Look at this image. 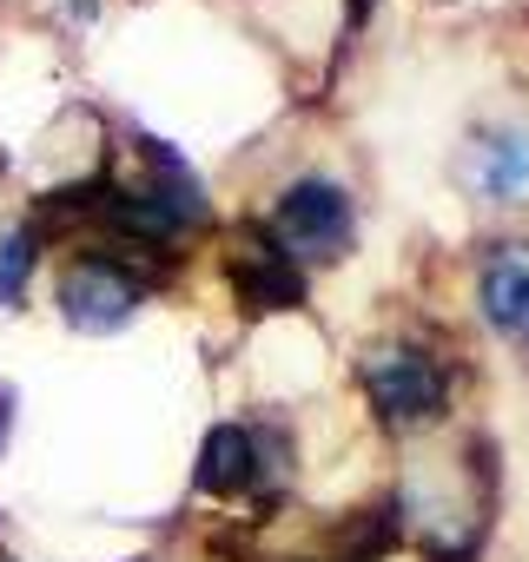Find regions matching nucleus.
<instances>
[{"instance_id":"f257e3e1","label":"nucleus","mask_w":529,"mask_h":562,"mask_svg":"<svg viewBox=\"0 0 529 562\" xmlns=\"http://www.w3.org/2000/svg\"><path fill=\"white\" fill-rule=\"evenodd\" d=\"M279 238L299 258H345L351 251V199L331 179H299L279 199Z\"/></svg>"},{"instance_id":"f03ea898","label":"nucleus","mask_w":529,"mask_h":562,"mask_svg":"<svg viewBox=\"0 0 529 562\" xmlns=\"http://www.w3.org/2000/svg\"><path fill=\"white\" fill-rule=\"evenodd\" d=\"M364 384H371V404L391 424H424V417L443 411V371L424 351H378V358H364Z\"/></svg>"},{"instance_id":"7ed1b4c3","label":"nucleus","mask_w":529,"mask_h":562,"mask_svg":"<svg viewBox=\"0 0 529 562\" xmlns=\"http://www.w3.org/2000/svg\"><path fill=\"white\" fill-rule=\"evenodd\" d=\"M133 305H139L133 278L120 265H106V258H87L80 271H67V285H60V318L74 331H113V325L133 318Z\"/></svg>"},{"instance_id":"20e7f679","label":"nucleus","mask_w":529,"mask_h":562,"mask_svg":"<svg viewBox=\"0 0 529 562\" xmlns=\"http://www.w3.org/2000/svg\"><path fill=\"white\" fill-rule=\"evenodd\" d=\"M232 278H238V299L251 305V312H272V305H299L305 299V278L285 265V251L264 238V245H245L238 258H232Z\"/></svg>"},{"instance_id":"39448f33","label":"nucleus","mask_w":529,"mask_h":562,"mask_svg":"<svg viewBox=\"0 0 529 562\" xmlns=\"http://www.w3.org/2000/svg\"><path fill=\"white\" fill-rule=\"evenodd\" d=\"M483 318L509 338L529 345V258L522 251H503L489 271H483Z\"/></svg>"},{"instance_id":"423d86ee","label":"nucleus","mask_w":529,"mask_h":562,"mask_svg":"<svg viewBox=\"0 0 529 562\" xmlns=\"http://www.w3.org/2000/svg\"><path fill=\"white\" fill-rule=\"evenodd\" d=\"M476 192H489L496 205H522L529 199V133H496L476 153Z\"/></svg>"},{"instance_id":"0eeeda50","label":"nucleus","mask_w":529,"mask_h":562,"mask_svg":"<svg viewBox=\"0 0 529 562\" xmlns=\"http://www.w3.org/2000/svg\"><path fill=\"white\" fill-rule=\"evenodd\" d=\"M251 470H258L251 437H245L238 424H218V430L205 437V450H199V483H205V490H238Z\"/></svg>"},{"instance_id":"6e6552de","label":"nucleus","mask_w":529,"mask_h":562,"mask_svg":"<svg viewBox=\"0 0 529 562\" xmlns=\"http://www.w3.org/2000/svg\"><path fill=\"white\" fill-rule=\"evenodd\" d=\"M27 271H34V238L27 232H8V238H0V305L21 299Z\"/></svg>"},{"instance_id":"1a4fd4ad","label":"nucleus","mask_w":529,"mask_h":562,"mask_svg":"<svg viewBox=\"0 0 529 562\" xmlns=\"http://www.w3.org/2000/svg\"><path fill=\"white\" fill-rule=\"evenodd\" d=\"M0 443H8V397H0Z\"/></svg>"}]
</instances>
